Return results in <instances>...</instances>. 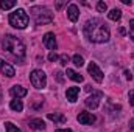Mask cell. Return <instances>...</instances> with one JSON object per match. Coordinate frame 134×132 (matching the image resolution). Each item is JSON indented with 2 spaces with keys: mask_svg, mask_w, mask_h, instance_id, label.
<instances>
[{
  "mask_svg": "<svg viewBox=\"0 0 134 132\" xmlns=\"http://www.w3.org/2000/svg\"><path fill=\"white\" fill-rule=\"evenodd\" d=\"M130 36H131V39L134 40V19L130 20Z\"/></svg>",
  "mask_w": 134,
  "mask_h": 132,
  "instance_id": "cell-24",
  "label": "cell"
},
{
  "mask_svg": "<svg viewBox=\"0 0 134 132\" xmlns=\"http://www.w3.org/2000/svg\"><path fill=\"white\" fill-rule=\"evenodd\" d=\"M2 99H3V90H2V87H0V104H2Z\"/></svg>",
  "mask_w": 134,
  "mask_h": 132,
  "instance_id": "cell-31",
  "label": "cell"
},
{
  "mask_svg": "<svg viewBox=\"0 0 134 132\" xmlns=\"http://www.w3.org/2000/svg\"><path fill=\"white\" fill-rule=\"evenodd\" d=\"M8 20H9V25H11V27H14V28H17V30H25V28L28 27L30 17H28V14L25 13V9L17 8L14 13L9 14Z\"/></svg>",
  "mask_w": 134,
  "mask_h": 132,
  "instance_id": "cell-4",
  "label": "cell"
},
{
  "mask_svg": "<svg viewBox=\"0 0 134 132\" xmlns=\"http://www.w3.org/2000/svg\"><path fill=\"white\" fill-rule=\"evenodd\" d=\"M66 75H67V78H70V79L75 81V82H83V76H81L80 73H76L75 70H72V68H67Z\"/></svg>",
  "mask_w": 134,
  "mask_h": 132,
  "instance_id": "cell-16",
  "label": "cell"
},
{
  "mask_svg": "<svg viewBox=\"0 0 134 132\" xmlns=\"http://www.w3.org/2000/svg\"><path fill=\"white\" fill-rule=\"evenodd\" d=\"M130 128H131V131H134V120L130 121Z\"/></svg>",
  "mask_w": 134,
  "mask_h": 132,
  "instance_id": "cell-30",
  "label": "cell"
},
{
  "mask_svg": "<svg viewBox=\"0 0 134 132\" xmlns=\"http://www.w3.org/2000/svg\"><path fill=\"white\" fill-rule=\"evenodd\" d=\"M9 93H11V97H14L16 99H20V98H24V97H27L28 90H27L25 87L16 84V86H13V87L9 89Z\"/></svg>",
  "mask_w": 134,
  "mask_h": 132,
  "instance_id": "cell-9",
  "label": "cell"
},
{
  "mask_svg": "<svg viewBox=\"0 0 134 132\" xmlns=\"http://www.w3.org/2000/svg\"><path fill=\"white\" fill-rule=\"evenodd\" d=\"M30 82L34 89L41 90L47 86V75L42 71V70H33L30 73Z\"/></svg>",
  "mask_w": 134,
  "mask_h": 132,
  "instance_id": "cell-5",
  "label": "cell"
},
{
  "mask_svg": "<svg viewBox=\"0 0 134 132\" xmlns=\"http://www.w3.org/2000/svg\"><path fill=\"white\" fill-rule=\"evenodd\" d=\"M56 79H58L59 82H63V73H61V71H56Z\"/></svg>",
  "mask_w": 134,
  "mask_h": 132,
  "instance_id": "cell-27",
  "label": "cell"
},
{
  "mask_svg": "<svg viewBox=\"0 0 134 132\" xmlns=\"http://www.w3.org/2000/svg\"><path fill=\"white\" fill-rule=\"evenodd\" d=\"M72 61H73V64H75L76 67L84 65V59H83V56H80V55H75V56L72 58Z\"/></svg>",
  "mask_w": 134,
  "mask_h": 132,
  "instance_id": "cell-21",
  "label": "cell"
},
{
  "mask_svg": "<svg viewBox=\"0 0 134 132\" xmlns=\"http://www.w3.org/2000/svg\"><path fill=\"white\" fill-rule=\"evenodd\" d=\"M87 71H89V75L94 78L95 82H103V71L100 70V67L97 65L95 62H89V65H87Z\"/></svg>",
  "mask_w": 134,
  "mask_h": 132,
  "instance_id": "cell-6",
  "label": "cell"
},
{
  "mask_svg": "<svg viewBox=\"0 0 134 132\" xmlns=\"http://www.w3.org/2000/svg\"><path fill=\"white\" fill-rule=\"evenodd\" d=\"M28 126H30L31 129H34V131H44V129H45V123H44V120H41V118H33V120H30Z\"/></svg>",
  "mask_w": 134,
  "mask_h": 132,
  "instance_id": "cell-14",
  "label": "cell"
},
{
  "mask_svg": "<svg viewBox=\"0 0 134 132\" xmlns=\"http://www.w3.org/2000/svg\"><path fill=\"white\" fill-rule=\"evenodd\" d=\"M5 129H6V132H20V129L16 124H13L11 121H6L5 123Z\"/></svg>",
  "mask_w": 134,
  "mask_h": 132,
  "instance_id": "cell-20",
  "label": "cell"
},
{
  "mask_svg": "<svg viewBox=\"0 0 134 132\" xmlns=\"http://www.w3.org/2000/svg\"><path fill=\"white\" fill-rule=\"evenodd\" d=\"M122 2H123L125 5H131V0H122Z\"/></svg>",
  "mask_w": 134,
  "mask_h": 132,
  "instance_id": "cell-32",
  "label": "cell"
},
{
  "mask_svg": "<svg viewBox=\"0 0 134 132\" xmlns=\"http://www.w3.org/2000/svg\"><path fill=\"white\" fill-rule=\"evenodd\" d=\"M84 34L91 42H95V44H104L111 37V31H109L108 25L97 17L89 19L84 23Z\"/></svg>",
  "mask_w": 134,
  "mask_h": 132,
  "instance_id": "cell-1",
  "label": "cell"
},
{
  "mask_svg": "<svg viewBox=\"0 0 134 132\" xmlns=\"http://www.w3.org/2000/svg\"><path fill=\"white\" fill-rule=\"evenodd\" d=\"M128 97H130V103L134 106V92H130V95H128Z\"/></svg>",
  "mask_w": 134,
  "mask_h": 132,
  "instance_id": "cell-28",
  "label": "cell"
},
{
  "mask_svg": "<svg viewBox=\"0 0 134 132\" xmlns=\"http://www.w3.org/2000/svg\"><path fill=\"white\" fill-rule=\"evenodd\" d=\"M78 95H80V87H69L66 92V97L70 103H75L78 99Z\"/></svg>",
  "mask_w": 134,
  "mask_h": 132,
  "instance_id": "cell-13",
  "label": "cell"
},
{
  "mask_svg": "<svg viewBox=\"0 0 134 132\" xmlns=\"http://www.w3.org/2000/svg\"><path fill=\"white\" fill-rule=\"evenodd\" d=\"M16 6V0H2L0 2V8L2 9H11V8H14Z\"/></svg>",
  "mask_w": 134,
  "mask_h": 132,
  "instance_id": "cell-19",
  "label": "cell"
},
{
  "mask_svg": "<svg viewBox=\"0 0 134 132\" xmlns=\"http://www.w3.org/2000/svg\"><path fill=\"white\" fill-rule=\"evenodd\" d=\"M125 78H126V79H130V81H131V79H133V75H131V73H130V71H128V70H125Z\"/></svg>",
  "mask_w": 134,
  "mask_h": 132,
  "instance_id": "cell-26",
  "label": "cell"
},
{
  "mask_svg": "<svg viewBox=\"0 0 134 132\" xmlns=\"http://www.w3.org/2000/svg\"><path fill=\"white\" fill-rule=\"evenodd\" d=\"M69 61H70V59H69L67 55H61V56H59V62H61V65H67Z\"/></svg>",
  "mask_w": 134,
  "mask_h": 132,
  "instance_id": "cell-23",
  "label": "cell"
},
{
  "mask_svg": "<svg viewBox=\"0 0 134 132\" xmlns=\"http://www.w3.org/2000/svg\"><path fill=\"white\" fill-rule=\"evenodd\" d=\"M55 132H73L72 129H56Z\"/></svg>",
  "mask_w": 134,
  "mask_h": 132,
  "instance_id": "cell-29",
  "label": "cell"
},
{
  "mask_svg": "<svg viewBox=\"0 0 134 132\" xmlns=\"http://www.w3.org/2000/svg\"><path fill=\"white\" fill-rule=\"evenodd\" d=\"M97 9H98L100 13H106V9H108V5H106L104 2H98V3H97Z\"/></svg>",
  "mask_w": 134,
  "mask_h": 132,
  "instance_id": "cell-22",
  "label": "cell"
},
{
  "mask_svg": "<svg viewBox=\"0 0 134 132\" xmlns=\"http://www.w3.org/2000/svg\"><path fill=\"white\" fill-rule=\"evenodd\" d=\"M101 92H95V93H92V95H89L86 101H84V104L89 107V109H97L98 107V104H100V99H101Z\"/></svg>",
  "mask_w": 134,
  "mask_h": 132,
  "instance_id": "cell-7",
  "label": "cell"
},
{
  "mask_svg": "<svg viewBox=\"0 0 134 132\" xmlns=\"http://www.w3.org/2000/svg\"><path fill=\"white\" fill-rule=\"evenodd\" d=\"M30 13L36 25H47L53 20V13L47 6H33Z\"/></svg>",
  "mask_w": 134,
  "mask_h": 132,
  "instance_id": "cell-3",
  "label": "cell"
},
{
  "mask_svg": "<svg viewBox=\"0 0 134 132\" xmlns=\"http://www.w3.org/2000/svg\"><path fill=\"white\" fill-rule=\"evenodd\" d=\"M9 107L14 110V112H22V109H24V103L20 101V99H11V103H9Z\"/></svg>",
  "mask_w": 134,
  "mask_h": 132,
  "instance_id": "cell-17",
  "label": "cell"
},
{
  "mask_svg": "<svg viewBox=\"0 0 134 132\" xmlns=\"http://www.w3.org/2000/svg\"><path fill=\"white\" fill-rule=\"evenodd\" d=\"M0 73H3V75H5V76H8V78H13V76L16 75L14 67L9 65L8 62H5L3 59H0Z\"/></svg>",
  "mask_w": 134,
  "mask_h": 132,
  "instance_id": "cell-11",
  "label": "cell"
},
{
  "mask_svg": "<svg viewBox=\"0 0 134 132\" xmlns=\"http://www.w3.org/2000/svg\"><path fill=\"white\" fill-rule=\"evenodd\" d=\"M108 17H109L111 20L117 22V20H120V17H122V11H120L119 8H114V9H111V11L108 13Z\"/></svg>",
  "mask_w": 134,
  "mask_h": 132,
  "instance_id": "cell-18",
  "label": "cell"
},
{
  "mask_svg": "<svg viewBox=\"0 0 134 132\" xmlns=\"http://www.w3.org/2000/svg\"><path fill=\"white\" fill-rule=\"evenodd\" d=\"M76 120H78L80 124H94L97 118H95V115L91 113V112H80L78 117H76Z\"/></svg>",
  "mask_w": 134,
  "mask_h": 132,
  "instance_id": "cell-8",
  "label": "cell"
},
{
  "mask_svg": "<svg viewBox=\"0 0 134 132\" xmlns=\"http://www.w3.org/2000/svg\"><path fill=\"white\" fill-rule=\"evenodd\" d=\"M67 17H69L72 22H76V20H78V17H80V9H78V6H76L75 3H70V5L67 6Z\"/></svg>",
  "mask_w": 134,
  "mask_h": 132,
  "instance_id": "cell-12",
  "label": "cell"
},
{
  "mask_svg": "<svg viewBox=\"0 0 134 132\" xmlns=\"http://www.w3.org/2000/svg\"><path fill=\"white\" fill-rule=\"evenodd\" d=\"M56 59H58V55H56L55 51H50V55H48V61L53 62V61H56Z\"/></svg>",
  "mask_w": 134,
  "mask_h": 132,
  "instance_id": "cell-25",
  "label": "cell"
},
{
  "mask_svg": "<svg viewBox=\"0 0 134 132\" xmlns=\"http://www.w3.org/2000/svg\"><path fill=\"white\" fill-rule=\"evenodd\" d=\"M47 117H48V120H52V121H55V123H58V124H63V123H66V117H64L63 113H59V112L48 113Z\"/></svg>",
  "mask_w": 134,
  "mask_h": 132,
  "instance_id": "cell-15",
  "label": "cell"
},
{
  "mask_svg": "<svg viewBox=\"0 0 134 132\" xmlns=\"http://www.w3.org/2000/svg\"><path fill=\"white\" fill-rule=\"evenodd\" d=\"M42 42H44V45H45L48 50H52V51L56 50V39H55V34L53 33H47L44 36Z\"/></svg>",
  "mask_w": 134,
  "mask_h": 132,
  "instance_id": "cell-10",
  "label": "cell"
},
{
  "mask_svg": "<svg viewBox=\"0 0 134 132\" xmlns=\"http://www.w3.org/2000/svg\"><path fill=\"white\" fill-rule=\"evenodd\" d=\"M2 47H3V50H6L9 55H13L16 58H24L25 56V50H27L25 44L13 34H5L2 37Z\"/></svg>",
  "mask_w": 134,
  "mask_h": 132,
  "instance_id": "cell-2",
  "label": "cell"
}]
</instances>
